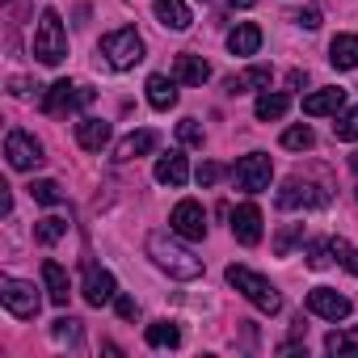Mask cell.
I'll use <instances>...</instances> for the list:
<instances>
[{
  "instance_id": "36",
  "label": "cell",
  "mask_w": 358,
  "mask_h": 358,
  "mask_svg": "<svg viewBox=\"0 0 358 358\" xmlns=\"http://www.w3.org/2000/svg\"><path fill=\"white\" fill-rule=\"evenodd\" d=\"M220 177H224V164L207 160V164H199V173H194V182H199V186H215Z\"/></svg>"
},
{
  "instance_id": "1",
  "label": "cell",
  "mask_w": 358,
  "mask_h": 358,
  "mask_svg": "<svg viewBox=\"0 0 358 358\" xmlns=\"http://www.w3.org/2000/svg\"><path fill=\"white\" fill-rule=\"evenodd\" d=\"M177 236V232H173ZM169 232H152L148 236V257L169 274V278H182V282H194L203 274V257H194L182 241H173Z\"/></svg>"
},
{
  "instance_id": "7",
  "label": "cell",
  "mask_w": 358,
  "mask_h": 358,
  "mask_svg": "<svg viewBox=\"0 0 358 358\" xmlns=\"http://www.w3.org/2000/svg\"><path fill=\"white\" fill-rule=\"evenodd\" d=\"M232 177H236V186H241L245 194H262V190H270L274 164H270V156H266V152H249V156H241V160H236Z\"/></svg>"
},
{
  "instance_id": "20",
  "label": "cell",
  "mask_w": 358,
  "mask_h": 358,
  "mask_svg": "<svg viewBox=\"0 0 358 358\" xmlns=\"http://www.w3.org/2000/svg\"><path fill=\"white\" fill-rule=\"evenodd\" d=\"M329 64L337 72H354L358 68V34H337L329 43Z\"/></svg>"
},
{
  "instance_id": "17",
  "label": "cell",
  "mask_w": 358,
  "mask_h": 358,
  "mask_svg": "<svg viewBox=\"0 0 358 358\" xmlns=\"http://www.w3.org/2000/svg\"><path fill=\"white\" fill-rule=\"evenodd\" d=\"M143 89H148V106H152V110H173V106H177V76L152 72Z\"/></svg>"
},
{
  "instance_id": "33",
  "label": "cell",
  "mask_w": 358,
  "mask_h": 358,
  "mask_svg": "<svg viewBox=\"0 0 358 358\" xmlns=\"http://www.w3.org/2000/svg\"><path fill=\"white\" fill-rule=\"evenodd\" d=\"M177 139H182L186 148H203V122L199 118H182L177 122Z\"/></svg>"
},
{
  "instance_id": "10",
  "label": "cell",
  "mask_w": 358,
  "mask_h": 358,
  "mask_svg": "<svg viewBox=\"0 0 358 358\" xmlns=\"http://www.w3.org/2000/svg\"><path fill=\"white\" fill-rule=\"evenodd\" d=\"M169 232H177L182 241H203L207 236V211H203V203L182 199V203L173 207V215H169Z\"/></svg>"
},
{
  "instance_id": "41",
  "label": "cell",
  "mask_w": 358,
  "mask_h": 358,
  "mask_svg": "<svg viewBox=\"0 0 358 358\" xmlns=\"http://www.w3.org/2000/svg\"><path fill=\"white\" fill-rule=\"evenodd\" d=\"M350 169H354V173H358V152H350Z\"/></svg>"
},
{
  "instance_id": "18",
  "label": "cell",
  "mask_w": 358,
  "mask_h": 358,
  "mask_svg": "<svg viewBox=\"0 0 358 358\" xmlns=\"http://www.w3.org/2000/svg\"><path fill=\"white\" fill-rule=\"evenodd\" d=\"M173 76H177V85H207L211 80V64L203 55H177L173 59Z\"/></svg>"
},
{
  "instance_id": "13",
  "label": "cell",
  "mask_w": 358,
  "mask_h": 358,
  "mask_svg": "<svg viewBox=\"0 0 358 358\" xmlns=\"http://www.w3.org/2000/svg\"><path fill=\"white\" fill-rule=\"evenodd\" d=\"M232 236L241 245H249V249L262 241V211H257V203H241L232 211Z\"/></svg>"
},
{
  "instance_id": "11",
  "label": "cell",
  "mask_w": 358,
  "mask_h": 358,
  "mask_svg": "<svg viewBox=\"0 0 358 358\" xmlns=\"http://www.w3.org/2000/svg\"><path fill=\"white\" fill-rule=\"evenodd\" d=\"M350 308H354V303H350L345 295H337L333 287H312V291H308V312L320 316V320H345Z\"/></svg>"
},
{
  "instance_id": "34",
  "label": "cell",
  "mask_w": 358,
  "mask_h": 358,
  "mask_svg": "<svg viewBox=\"0 0 358 358\" xmlns=\"http://www.w3.org/2000/svg\"><path fill=\"white\" fill-rule=\"evenodd\" d=\"M329 262H333V245H329V241H312V245H308V266H312V270H324Z\"/></svg>"
},
{
  "instance_id": "16",
  "label": "cell",
  "mask_w": 358,
  "mask_h": 358,
  "mask_svg": "<svg viewBox=\"0 0 358 358\" xmlns=\"http://www.w3.org/2000/svg\"><path fill=\"white\" fill-rule=\"evenodd\" d=\"M156 182H160V186H173V190L186 186V182H190V160H186L182 152L160 156V160H156Z\"/></svg>"
},
{
  "instance_id": "27",
  "label": "cell",
  "mask_w": 358,
  "mask_h": 358,
  "mask_svg": "<svg viewBox=\"0 0 358 358\" xmlns=\"http://www.w3.org/2000/svg\"><path fill=\"white\" fill-rule=\"evenodd\" d=\"M64 236H68V220H64V215H47V220L34 224V241H38V245H55V241H64Z\"/></svg>"
},
{
  "instance_id": "32",
  "label": "cell",
  "mask_w": 358,
  "mask_h": 358,
  "mask_svg": "<svg viewBox=\"0 0 358 358\" xmlns=\"http://www.w3.org/2000/svg\"><path fill=\"white\" fill-rule=\"evenodd\" d=\"M329 245H333V257H337L354 278H358V249H354V245H345L341 236H329Z\"/></svg>"
},
{
  "instance_id": "25",
  "label": "cell",
  "mask_w": 358,
  "mask_h": 358,
  "mask_svg": "<svg viewBox=\"0 0 358 358\" xmlns=\"http://www.w3.org/2000/svg\"><path fill=\"white\" fill-rule=\"evenodd\" d=\"M257 47H262V30H257L253 22H241V26L228 34V51H232V55H257Z\"/></svg>"
},
{
  "instance_id": "24",
  "label": "cell",
  "mask_w": 358,
  "mask_h": 358,
  "mask_svg": "<svg viewBox=\"0 0 358 358\" xmlns=\"http://www.w3.org/2000/svg\"><path fill=\"white\" fill-rule=\"evenodd\" d=\"M143 341L152 350H177V345H182V329H177L173 320H156V324L143 329Z\"/></svg>"
},
{
  "instance_id": "26",
  "label": "cell",
  "mask_w": 358,
  "mask_h": 358,
  "mask_svg": "<svg viewBox=\"0 0 358 358\" xmlns=\"http://www.w3.org/2000/svg\"><path fill=\"white\" fill-rule=\"evenodd\" d=\"M287 110H291V97H287V93H270V89H262V97H257V106H253V114H257L262 122H278Z\"/></svg>"
},
{
  "instance_id": "8",
  "label": "cell",
  "mask_w": 358,
  "mask_h": 358,
  "mask_svg": "<svg viewBox=\"0 0 358 358\" xmlns=\"http://www.w3.org/2000/svg\"><path fill=\"white\" fill-rule=\"evenodd\" d=\"M5 160H9V169L30 173V169H38L47 156H43V143H38L30 131H9V135H5Z\"/></svg>"
},
{
  "instance_id": "19",
  "label": "cell",
  "mask_w": 358,
  "mask_h": 358,
  "mask_svg": "<svg viewBox=\"0 0 358 358\" xmlns=\"http://www.w3.org/2000/svg\"><path fill=\"white\" fill-rule=\"evenodd\" d=\"M156 143H160V135H156V131H131L127 139H118L114 160H118V164H127V160H135V156H148Z\"/></svg>"
},
{
  "instance_id": "4",
  "label": "cell",
  "mask_w": 358,
  "mask_h": 358,
  "mask_svg": "<svg viewBox=\"0 0 358 358\" xmlns=\"http://www.w3.org/2000/svg\"><path fill=\"white\" fill-rule=\"evenodd\" d=\"M143 38H139V30L135 26H122V30H110L106 38H101V55H106V64L114 68V72H127V68H135V64H143Z\"/></svg>"
},
{
  "instance_id": "23",
  "label": "cell",
  "mask_w": 358,
  "mask_h": 358,
  "mask_svg": "<svg viewBox=\"0 0 358 358\" xmlns=\"http://www.w3.org/2000/svg\"><path fill=\"white\" fill-rule=\"evenodd\" d=\"M43 282H47V299L51 303H68V295H72V287H68V274H64V266L59 262H43Z\"/></svg>"
},
{
  "instance_id": "31",
  "label": "cell",
  "mask_w": 358,
  "mask_h": 358,
  "mask_svg": "<svg viewBox=\"0 0 358 358\" xmlns=\"http://www.w3.org/2000/svg\"><path fill=\"white\" fill-rule=\"evenodd\" d=\"M316 143V135H312V127L308 122H299V127H287L282 131V148H291V152H308Z\"/></svg>"
},
{
  "instance_id": "35",
  "label": "cell",
  "mask_w": 358,
  "mask_h": 358,
  "mask_svg": "<svg viewBox=\"0 0 358 358\" xmlns=\"http://www.w3.org/2000/svg\"><path fill=\"white\" fill-rule=\"evenodd\" d=\"M299 236H303V228H299V224L282 228V232H278V241H274V253H278V257H287V253H291V245H295Z\"/></svg>"
},
{
  "instance_id": "9",
  "label": "cell",
  "mask_w": 358,
  "mask_h": 358,
  "mask_svg": "<svg viewBox=\"0 0 358 358\" xmlns=\"http://www.w3.org/2000/svg\"><path fill=\"white\" fill-rule=\"evenodd\" d=\"M0 299H5V308H9L13 316H22V320L38 316V308H43L38 287H34V282H22V278H0Z\"/></svg>"
},
{
  "instance_id": "38",
  "label": "cell",
  "mask_w": 358,
  "mask_h": 358,
  "mask_svg": "<svg viewBox=\"0 0 358 358\" xmlns=\"http://www.w3.org/2000/svg\"><path fill=\"white\" fill-rule=\"evenodd\" d=\"M295 22H299L303 30H316V26H320V9H316V5H308V9H303V13H299Z\"/></svg>"
},
{
  "instance_id": "14",
  "label": "cell",
  "mask_w": 358,
  "mask_h": 358,
  "mask_svg": "<svg viewBox=\"0 0 358 358\" xmlns=\"http://www.w3.org/2000/svg\"><path fill=\"white\" fill-rule=\"evenodd\" d=\"M270 80H274V72H270L266 64H253V68L228 76V80H224V93H232V97H241V93H257V89H270Z\"/></svg>"
},
{
  "instance_id": "37",
  "label": "cell",
  "mask_w": 358,
  "mask_h": 358,
  "mask_svg": "<svg viewBox=\"0 0 358 358\" xmlns=\"http://www.w3.org/2000/svg\"><path fill=\"white\" fill-rule=\"evenodd\" d=\"M55 337L59 341H80V320H72V316H64V320H55Z\"/></svg>"
},
{
  "instance_id": "28",
  "label": "cell",
  "mask_w": 358,
  "mask_h": 358,
  "mask_svg": "<svg viewBox=\"0 0 358 358\" xmlns=\"http://www.w3.org/2000/svg\"><path fill=\"white\" fill-rule=\"evenodd\" d=\"M30 199L43 203V207H59L64 190H59V182H51V177H38V182H30Z\"/></svg>"
},
{
  "instance_id": "2",
  "label": "cell",
  "mask_w": 358,
  "mask_h": 358,
  "mask_svg": "<svg viewBox=\"0 0 358 358\" xmlns=\"http://www.w3.org/2000/svg\"><path fill=\"white\" fill-rule=\"evenodd\" d=\"M228 287H236L257 312H266V316H278L282 312V295H278V287L270 282V278H262L257 270H249V266H228Z\"/></svg>"
},
{
  "instance_id": "12",
  "label": "cell",
  "mask_w": 358,
  "mask_h": 358,
  "mask_svg": "<svg viewBox=\"0 0 358 358\" xmlns=\"http://www.w3.org/2000/svg\"><path fill=\"white\" fill-rule=\"evenodd\" d=\"M85 299H89L93 308L114 303V299H118V282H114V274L101 270V266H89V270H85Z\"/></svg>"
},
{
  "instance_id": "30",
  "label": "cell",
  "mask_w": 358,
  "mask_h": 358,
  "mask_svg": "<svg viewBox=\"0 0 358 358\" xmlns=\"http://www.w3.org/2000/svg\"><path fill=\"white\" fill-rule=\"evenodd\" d=\"M333 135H337L341 143H354V139H358V106H345V110L337 114V122H333Z\"/></svg>"
},
{
  "instance_id": "29",
  "label": "cell",
  "mask_w": 358,
  "mask_h": 358,
  "mask_svg": "<svg viewBox=\"0 0 358 358\" xmlns=\"http://www.w3.org/2000/svg\"><path fill=\"white\" fill-rule=\"evenodd\" d=\"M324 350L329 354H358V329H333L324 337Z\"/></svg>"
},
{
  "instance_id": "15",
  "label": "cell",
  "mask_w": 358,
  "mask_h": 358,
  "mask_svg": "<svg viewBox=\"0 0 358 358\" xmlns=\"http://www.w3.org/2000/svg\"><path fill=\"white\" fill-rule=\"evenodd\" d=\"M345 110V89H320V93H308L303 97V114L308 118H324V114H341Z\"/></svg>"
},
{
  "instance_id": "39",
  "label": "cell",
  "mask_w": 358,
  "mask_h": 358,
  "mask_svg": "<svg viewBox=\"0 0 358 358\" xmlns=\"http://www.w3.org/2000/svg\"><path fill=\"white\" fill-rule=\"evenodd\" d=\"M114 308H118V316H122V320H135V299L118 295V299H114Z\"/></svg>"
},
{
  "instance_id": "3",
  "label": "cell",
  "mask_w": 358,
  "mask_h": 358,
  "mask_svg": "<svg viewBox=\"0 0 358 358\" xmlns=\"http://www.w3.org/2000/svg\"><path fill=\"white\" fill-rule=\"evenodd\" d=\"M64 55H68V30H64V17H59V9H43L38 30H34V59L47 64V68H55V64H64Z\"/></svg>"
},
{
  "instance_id": "21",
  "label": "cell",
  "mask_w": 358,
  "mask_h": 358,
  "mask_svg": "<svg viewBox=\"0 0 358 358\" xmlns=\"http://www.w3.org/2000/svg\"><path fill=\"white\" fill-rule=\"evenodd\" d=\"M76 143H80L85 152H101V148L110 143V122H101V118H80V122H76Z\"/></svg>"
},
{
  "instance_id": "5",
  "label": "cell",
  "mask_w": 358,
  "mask_h": 358,
  "mask_svg": "<svg viewBox=\"0 0 358 358\" xmlns=\"http://www.w3.org/2000/svg\"><path fill=\"white\" fill-rule=\"evenodd\" d=\"M278 207H282V211H316V207H329V190L316 186V182L287 177L282 190H278Z\"/></svg>"
},
{
  "instance_id": "6",
  "label": "cell",
  "mask_w": 358,
  "mask_h": 358,
  "mask_svg": "<svg viewBox=\"0 0 358 358\" xmlns=\"http://www.w3.org/2000/svg\"><path fill=\"white\" fill-rule=\"evenodd\" d=\"M97 97V89H85V85H72V80H55L43 97V110L47 114H72V110H89Z\"/></svg>"
},
{
  "instance_id": "22",
  "label": "cell",
  "mask_w": 358,
  "mask_h": 358,
  "mask_svg": "<svg viewBox=\"0 0 358 358\" xmlns=\"http://www.w3.org/2000/svg\"><path fill=\"white\" fill-rule=\"evenodd\" d=\"M156 22L164 30H190V9H186V0H156Z\"/></svg>"
},
{
  "instance_id": "40",
  "label": "cell",
  "mask_w": 358,
  "mask_h": 358,
  "mask_svg": "<svg viewBox=\"0 0 358 358\" xmlns=\"http://www.w3.org/2000/svg\"><path fill=\"white\" fill-rule=\"evenodd\" d=\"M228 5H232V9H253L257 0H228Z\"/></svg>"
}]
</instances>
